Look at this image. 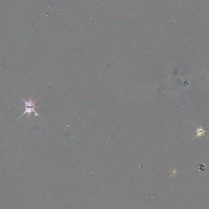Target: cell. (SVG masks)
I'll use <instances>...</instances> for the list:
<instances>
[{
    "instance_id": "6da1fadb",
    "label": "cell",
    "mask_w": 209,
    "mask_h": 209,
    "mask_svg": "<svg viewBox=\"0 0 209 209\" xmlns=\"http://www.w3.org/2000/svg\"><path fill=\"white\" fill-rule=\"evenodd\" d=\"M22 100L23 101V102L25 103V106L23 108H25V111L23 112V114L19 117V119H20L23 115H26V114H28V116H31V112H34V113L35 114V116H38V117H40V116L37 113V112L35 111V109L36 108H37V106L36 105V102H37V101H35L34 102L33 100H31V99H29L28 102H26V100H25L23 99H22V97H20ZM18 119V120H19Z\"/></svg>"
},
{
    "instance_id": "7a4b0ae2",
    "label": "cell",
    "mask_w": 209,
    "mask_h": 209,
    "mask_svg": "<svg viewBox=\"0 0 209 209\" xmlns=\"http://www.w3.org/2000/svg\"><path fill=\"white\" fill-rule=\"evenodd\" d=\"M196 132H197V135H196V136H198V135H199V136H202V135H204V133H205V131H204L203 129H202L201 128H198V130H197Z\"/></svg>"
}]
</instances>
